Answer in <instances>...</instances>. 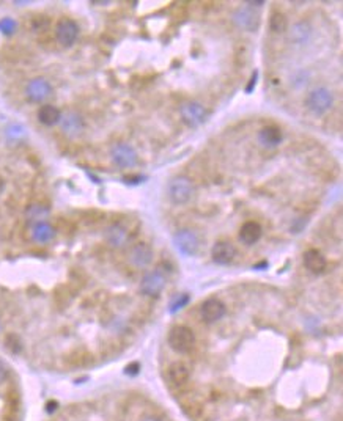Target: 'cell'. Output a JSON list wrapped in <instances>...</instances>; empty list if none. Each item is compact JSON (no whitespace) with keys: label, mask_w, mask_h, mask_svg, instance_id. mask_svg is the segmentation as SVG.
<instances>
[{"label":"cell","mask_w":343,"mask_h":421,"mask_svg":"<svg viewBox=\"0 0 343 421\" xmlns=\"http://www.w3.org/2000/svg\"><path fill=\"white\" fill-rule=\"evenodd\" d=\"M194 195V183L191 178L178 175L167 184V197L173 205H186Z\"/></svg>","instance_id":"6da1fadb"},{"label":"cell","mask_w":343,"mask_h":421,"mask_svg":"<svg viewBox=\"0 0 343 421\" xmlns=\"http://www.w3.org/2000/svg\"><path fill=\"white\" fill-rule=\"evenodd\" d=\"M264 5V2H246L243 6L233 13V22L246 32H255L260 26V14L257 11V6Z\"/></svg>","instance_id":"7a4b0ae2"},{"label":"cell","mask_w":343,"mask_h":421,"mask_svg":"<svg viewBox=\"0 0 343 421\" xmlns=\"http://www.w3.org/2000/svg\"><path fill=\"white\" fill-rule=\"evenodd\" d=\"M334 104V95L327 87H315L314 90L309 91L306 98V107L309 112H312L316 116H321L327 113L332 108Z\"/></svg>","instance_id":"3957f363"},{"label":"cell","mask_w":343,"mask_h":421,"mask_svg":"<svg viewBox=\"0 0 343 421\" xmlns=\"http://www.w3.org/2000/svg\"><path fill=\"white\" fill-rule=\"evenodd\" d=\"M169 344L178 354H188L196 344V337L189 327L175 325L169 332Z\"/></svg>","instance_id":"277c9868"},{"label":"cell","mask_w":343,"mask_h":421,"mask_svg":"<svg viewBox=\"0 0 343 421\" xmlns=\"http://www.w3.org/2000/svg\"><path fill=\"white\" fill-rule=\"evenodd\" d=\"M180 115L181 120L188 128L196 129L201 126L206 121V110L205 107L196 101H188V103L181 104L180 107Z\"/></svg>","instance_id":"5b68a950"},{"label":"cell","mask_w":343,"mask_h":421,"mask_svg":"<svg viewBox=\"0 0 343 421\" xmlns=\"http://www.w3.org/2000/svg\"><path fill=\"white\" fill-rule=\"evenodd\" d=\"M111 158L114 163L120 168H134L139 162L137 151L128 143H116L111 150Z\"/></svg>","instance_id":"8992f818"},{"label":"cell","mask_w":343,"mask_h":421,"mask_svg":"<svg viewBox=\"0 0 343 421\" xmlns=\"http://www.w3.org/2000/svg\"><path fill=\"white\" fill-rule=\"evenodd\" d=\"M173 244L178 248V252L186 255V256L196 255L197 250H199V245H200L197 235L192 230H188V228L180 230V231L175 233Z\"/></svg>","instance_id":"52a82bcc"},{"label":"cell","mask_w":343,"mask_h":421,"mask_svg":"<svg viewBox=\"0 0 343 421\" xmlns=\"http://www.w3.org/2000/svg\"><path fill=\"white\" fill-rule=\"evenodd\" d=\"M79 36V26L76 24L71 19H61L57 22L56 27V38L58 44L65 46V48H69L73 46Z\"/></svg>","instance_id":"ba28073f"},{"label":"cell","mask_w":343,"mask_h":421,"mask_svg":"<svg viewBox=\"0 0 343 421\" xmlns=\"http://www.w3.org/2000/svg\"><path fill=\"white\" fill-rule=\"evenodd\" d=\"M164 288H166V275H164L161 270L148 272L142 278V283H140V291L145 295H150V297L159 295Z\"/></svg>","instance_id":"9c48e42d"},{"label":"cell","mask_w":343,"mask_h":421,"mask_svg":"<svg viewBox=\"0 0 343 421\" xmlns=\"http://www.w3.org/2000/svg\"><path fill=\"white\" fill-rule=\"evenodd\" d=\"M225 311H227V308H225L224 302L216 299V297H211V299L205 300L203 305H201V308H200L201 321H205L208 324L217 322L225 316Z\"/></svg>","instance_id":"30bf717a"},{"label":"cell","mask_w":343,"mask_h":421,"mask_svg":"<svg viewBox=\"0 0 343 421\" xmlns=\"http://www.w3.org/2000/svg\"><path fill=\"white\" fill-rule=\"evenodd\" d=\"M52 93L51 83L43 79V77H36L32 79L26 87V95L32 103H43L44 99H48Z\"/></svg>","instance_id":"8fae6325"},{"label":"cell","mask_w":343,"mask_h":421,"mask_svg":"<svg viewBox=\"0 0 343 421\" xmlns=\"http://www.w3.org/2000/svg\"><path fill=\"white\" fill-rule=\"evenodd\" d=\"M153 261V250L145 242L136 244L129 252V263L137 269H145Z\"/></svg>","instance_id":"7c38bea8"},{"label":"cell","mask_w":343,"mask_h":421,"mask_svg":"<svg viewBox=\"0 0 343 421\" xmlns=\"http://www.w3.org/2000/svg\"><path fill=\"white\" fill-rule=\"evenodd\" d=\"M235 255H236V248L231 242H229V240H219V242L214 244L213 250H211V256H213L214 263L221 264V266L230 264L233 258H235Z\"/></svg>","instance_id":"4fadbf2b"},{"label":"cell","mask_w":343,"mask_h":421,"mask_svg":"<svg viewBox=\"0 0 343 421\" xmlns=\"http://www.w3.org/2000/svg\"><path fill=\"white\" fill-rule=\"evenodd\" d=\"M61 131L65 132L68 137H76L84 131V120L77 112H66L65 115L60 116Z\"/></svg>","instance_id":"5bb4252c"},{"label":"cell","mask_w":343,"mask_h":421,"mask_svg":"<svg viewBox=\"0 0 343 421\" xmlns=\"http://www.w3.org/2000/svg\"><path fill=\"white\" fill-rule=\"evenodd\" d=\"M312 35H314V30H312L310 24L306 21H299L290 28V41L296 46H307L312 40Z\"/></svg>","instance_id":"9a60e30c"},{"label":"cell","mask_w":343,"mask_h":421,"mask_svg":"<svg viewBox=\"0 0 343 421\" xmlns=\"http://www.w3.org/2000/svg\"><path fill=\"white\" fill-rule=\"evenodd\" d=\"M191 377V369L188 368V365H184L181 362H176L173 365L169 366L167 369V379L173 387H183L189 382Z\"/></svg>","instance_id":"2e32d148"},{"label":"cell","mask_w":343,"mask_h":421,"mask_svg":"<svg viewBox=\"0 0 343 421\" xmlns=\"http://www.w3.org/2000/svg\"><path fill=\"white\" fill-rule=\"evenodd\" d=\"M284 140L282 131L276 126H266L258 132V142L263 148H277Z\"/></svg>","instance_id":"e0dca14e"},{"label":"cell","mask_w":343,"mask_h":421,"mask_svg":"<svg viewBox=\"0 0 343 421\" xmlns=\"http://www.w3.org/2000/svg\"><path fill=\"white\" fill-rule=\"evenodd\" d=\"M261 225L257 222H246L239 230V240L246 245H254L261 237Z\"/></svg>","instance_id":"ac0fdd59"},{"label":"cell","mask_w":343,"mask_h":421,"mask_svg":"<svg viewBox=\"0 0 343 421\" xmlns=\"http://www.w3.org/2000/svg\"><path fill=\"white\" fill-rule=\"evenodd\" d=\"M326 264L327 263H326L324 255L319 250L310 248V250H307L306 253H304V266H306L310 272H314V274L323 272L326 269Z\"/></svg>","instance_id":"d6986e66"},{"label":"cell","mask_w":343,"mask_h":421,"mask_svg":"<svg viewBox=\"0 0 343 421\" xmlns=\"http://www.w3.org/2000/svg\"><path fill=\"white\" fill-rule=\"evenodd\" d=\"M56 237V230L48 222H35L32 227V239L38 244H48Z\"/></svg>","instance_id":"ffe728a7"},{"label":"cell","mask_w":343,"mask_h":421,"mask_svg":"<svg viewBox=\"0 0 343 421\" xmlns=\"http://www.w3.org/2000/svg\"><path fill=\"white\" fill-rule=\"evenodd\" d=\"M104 237L107 240L109 245L112 247H123L128 242V231L124 230L120 225H111L106 231H104Z\"/></svg>","instance_id":"44dd1931"},{"label":"cell","mask_w":343,"mask_h":421,"mask_svg":"<svg viewBox=\"0 0 343 421\" xmlns=\"http://www.w3.org/2000/svg\"><path fill=\"white\" fill-rule=\"evenodd\" d=\"M60 110L57 107L54 105H43L40 107V110H38V120H40L41 124H44V126H54V124H57L60 121Z\"/></svg>","instance_id":"7402d4cb"},{"label":"cell","mask_w":343,"mask_h":421,"mask_svg":"<svg viewBox=\"0 0 343 421\" xmlns=\"http://www.w3.org/2000/svg\"><path fill=\"white\" fill-rule=\"evenodd\" d=\"M269 28L274 33H284L286 30V18L284 13L276 11L272 13V16L269 19Z\"/></svg>","instance_id":"603a6c76"},{"label":"cell","mask_w":343,"mask_h":421,"mask_svg":"<svg viewBox=\"0 0 343 421\" xmlns=\"http://www.w3.org/2000/svg\"><path fill=\"white\" fill-rule=\"evenodd\" d=\"M27 215L35 222H43V217L48 215V209L44 206H30L27 210Z\"/></svg>","instance_id":"cb8c5ba5"},{"label":"cell","mask_w":343,"mask_h":421,"mask_svg":"<svg viewBox=\"0 0 343 421\" xmlns=\"http://www.w3.org/2000/svg\"><path fill=\"white\" fill-rule=\"evenodd\" d=\"M188 302H189V295L188 294H178L170 303V313H176L178 310L184 308L186 305H188Z\"/></svg>","instance_id":"d4e9b609"},{"label":"cell","mask_w":343,"mask_h":421,"mask_svg":"<svg viewBox=\"0 0 343 421\" xmlns=\"http://www.w3.org/2000/svg\"><path fill=\"white\" fill-rule=\"evenodd\" d=\"M16 21L11 19V18H5L0 21V32H2L3 35H13L14 32H16Z\"/></svg>","instance_id":"484cf974"},{"label":"cell","mask_w":343,"mask_h":421,"mask_svg":"<svg viewBox=\"0 0 343 421\" xmlns=\"http://www.w3.org/2000/svg\"><path fill=\"white\" fill-rule=\"evenodd\" d=\"M309 83V73L306 71H298L294 74V80H293V85H296L298 88L304 87V85Z\"/></svg>","instance_id":"4316f807"},{"label":"cell","mask_w":343,"mask_h":421,"mask_svg":"<svg viewBox=\"0 0 343 421\" xmlns=\"http://www.w3.org/2000/svg\"><path fill=\"white\" fill-rule=\"evenodd\" d=\"M6 346H8V349L11 350V352H19V350H21V341H19V338L16 337V335H10V337L6 338Z\"/></svg>","instance_id":"83f0119b"},{"label":"cell","mask_w":343,"mask_h":421,"mask_svg":"<svg viewBox=\"0 0 343 421\" xmlns=\"http://www.w3.org/2000/svg\"><path fill=\"white\" fill-rule=\"evenodd\" d=\"M24 132H26L24 128L18 126V124H14V126H11V128L8 129V132H6V134H8L10 138H19V137L24 135Z\"/></svg>","instance_id":"f1b7e54d"},{"label":"cell","mask_w":343,"mask_h":421,"mask_svg":"<svg viewBox=\"0 0 343 421\" xmlns=\"http://www.w3.org/2000/svg\"><path fill=\"white\" fill-rule=\"evenodd\" d=\"M6 376H8V366H6V363L0 358V382H3Z\"/></svg>","instance_id":"f546056e"},{"label":"cell","mask_w":343,"mask_h":421,"mask_svg":"<svg viewBox=\"0 0 343 421\" xmlns=\"http://www.w3.org/2000/svg\"><path fill=\"white\" fill-rule=\"evenodd\" d=\"M257 79H258V74H257V73H254V74H252V77H251V80H249L251 83H249V87L246 88V91H247V93H251V91L254 90L255 83H257Z\"/></svg>","instance_id":"4dcf8cb0"},{"label":"cell","mask_w":343,"mask_h":421,"mask_svg":"<svg viewBox=\"0 0 343 421\" xmlns=\"http://www.w3.org/2000/svg\"><path fill=\"white\" fill-rule=\"evenodd\" d=\"M142 421H161V420L154 418V417H148V418H145V420H142Z\"/></svg>","instance_id":"1f68e13d"}]
</instances>
